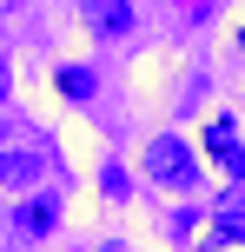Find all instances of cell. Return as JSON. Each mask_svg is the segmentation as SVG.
Listing matches in <instances>:
<instances>
[{"label":"cell","mask_w":245,"mask_h":252,"mask_svg":"<svg viewBox=\"0 0 245 252\" xmlns=\"http://www.w3.org/2000/svg\"><path fill=\"white\" fill-rule=\"evenodd\" d=\"M146 173H153L159 186H172V192H192V186H199L192 146H186V139H172V133H159L153 146H146Z\"/></svg>","instance_id":"cell-1"},{"label":"cell","mask_w":245,"mask_h":252,"mask_svg":"<svg viewBox=\"0 0 245 252\" xmlns=\"http://www.w3.org/2000/svg\"><path fill=\"white\" fill-rule=\"evenodd\" d=\"M206 159H212V173H219L225 186L245 179V139H239L232 113H212V120H206Z\"/></svg>","instance_id":"cell-2"},{"label":"cell","mask_w":245,"mask_h":252,"mask_svg":"<svg viewBox=\"0 0 245 252\" xmlns=\"http://www.w3.org/2000/svg\"><path fill=\"white\" fill-rule=\"evenodd\" d=\"M232 239H245V199H239V192H225V206H219V226L206 232V246H232Z\"/></svg>","instance_id":"cell-3"},{"label":"cell","mask_w":245,"mask_h":252,"mask_svg":"<svg viewBox=\"0 0 245 252\" xmlns=\"http://www.w3.org/2000/svg\"><path fill=\"white\" fill-rule=\"evenodd\" d=\"M86 20H93V33H126V27H133V7H126V0H93Z\"/></svg>","instance_id":"cell-4"},{"label":"cell","mask_w":245,"mask_h":252,"mask_svg":"<svg viewBox=\"0 0 245 252\" xmlns=\"http://www.w3.org/2000/svg\"><path fill=\"white\" fill-rule=\"evenodd\" d=\"M20 226L27 232H53V226H60V206H53V199H27L20 206Z\"/></svg>","instance_id":"cell-5"},{"label":"cell","mask_w":245,"mask_h":252,"mask_svg":"<svg viewBox=\"0 0 245 252\" xmlns=\"http://www.w3.org/2000/svg\"><path fill=\"white\" fill-rule=\"evenodd\" d=\"M27 179H33V159L27 153H7L0 159V186H27Z\"/></svg>","instance_id":"cell-6"},{"label":"cell","mask_w":245,"mask_h":252,"mask_svg":"<svg viewBox=\"0 0 245 252\" xmlns=\"http://www.w3.org/2000/svg\"><path fill=\"white\" fill-rule=\"evenodd\" d=\"M60 87L73 93V100H86V93H93V80H86V73H80V66H73V73H60Z\"/></svg>","instance_id":"cell-7"},{"label":"cell","mask_w":245,"mask_h":252,"mask_svg":"<svg viewBox=\"0 0 245 252\" xmlns=\"http://www.w3.org/2000/svg\"><path fill=\"white\" fill-rule=\"evenodd\" d=\"M239 53H245V20H239Z\"/></svg>","instance_id":"cell-8"},{"label":"cell","mask_w":245,"mask_h":252,"mask_svg":"<svg viewBox=\"0 0 245 252\" xmlns=\"http://www.w3.org/2000/svg\"><path fill=\"white\" fill-rule=\"evenodd\" d=\"M0 93H7V80H0Z\"/></svg>","instance_id":"cell-9"},{"label":"cell","mask_w":245,"mask_h":252,"mask_svg":"<svg viewBox=\"0 0 245 252\" xmlns=\"http://www.w3.org/2000/svg\"><path fill=\"white\" fill-rule=\"evenodd\" d=\"M0 7H7V0H0Z\"/></svg>","instance_id":"cell-10"}]
</instances>
